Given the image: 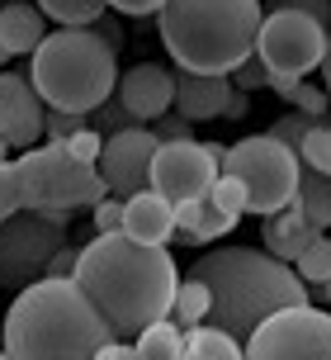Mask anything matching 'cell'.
I'll return each mask as SVG.
<instances>
[{
    "mask_svg": "<svg viewBox=\"0 0 331 360\" xmlns=\"http://www.w3.org/2000/svg\"><path fill=\"white\" fill-rule=\"evenodd\" d=\"M86 289L119 342H137L151 323H166L175 308L180 270L166 247H142L133 237H90L81 247V266L72 275Z\"/></svg>",
    "mask_w": 331,
    "mask_h": 360,
    "instance_id": "1",
    "label": "cell"
},
{
    "mask_svg": "<svg viewBox=\"0 0 331 360\" xmlns=\"http://www.w3.org/2000/svg\"><path fill=\"white\" fill-rule=\"evenodd\" d=\"M189 280H203L213 294L208 327L237 337L241 346L256 337L265 318L308 304V285L294 275V266L256 247H213L189 266Z\"/></svg>",
    "mask_w": 331,
    "mask_h": 360,
    "instance_id": "2",
    "label": "cell"
},
{
    "mask_svg": "<svg viewBox=\"0 0 331 360\" xmlns=\"http://www.w3.org/2000/svg\"><path fill=\"white\" fill-rule=\"evenodd\" d=\"M109 342H119L114 327L76 280H38L5 313L10 360H95Z\"/></svg>",
    "mask_w": 331,
    "mask_h": 360,
    "instance_id": "3",
    "label": "cell"
},
{
    "mask_svg": "<svg viewBox=\"0 0 331 360\" xmlns=\"http://www.w3.org/2000/svg\"><path fill=\"white\" fill-rule=\"evenodd\" d=\"M260 24V0H166L156 15L170 62L189 76H232L246 57H256Z\"/></svg>",
    "mask_w": 331,
    "mask_h": 360,
    "instance_id": "4",
    "label": "cell"
},
{
    "mask_svg": "<svg viewBox=\"0 0 331 360\" xmlns=\"http://www.w3.org/2000/svg\"><path fill=\"white\" fill-rule=\"evenodd\" d=\"M119 53H114L95 29H57L43 38V48L29 62V81L43 95L48 109L86 114L114 100L119 90Z\"/></svg>",
    "mask_w": 331,
    "mask_h": 360,
    "instance_id": "5",
    "label": "cell"
},
{
    "mask_svg": "<svg viewBox=\"0 0 331 360\" xmlns=\"http://www.w3.org/2000/svg\"><path fill=\"white\" fill-rule=\"evenodd\" d=\"M19 176V195H24V209L29 214H67L76 209H95L100 199L109 195L100 171L86 162H76L67 143H48L34 147L15 162Z\"/></svg>",
    "mask_w": 331,
    "mask_h": 360,
    "instance_id": "6",
    "label": "cell"
},
{
    "mask_svg": "<svg viewBox=\"0 0 331 360\" xmlns=\"http://www.w3.org/2000/svg\"><path fill=\"white\" fill-rule=\"evenodd\" d=\"M222 176H237L241 185H246V199H251L246 214L275 218L279 209H289V204L298 199L303 162H298V152H289L284 143H275L270 133H251V138H241V143L227 147Z\"/></svg>",
    "mask_w": 331,
    "mask_h": 360,
    "instance_id": "7",
    "label": "cell"
},
{
    "mask_svg": "<svg viewBox=\"0 0 331 360\" xmlns=\"http://www.w3.org/2000/svg\"><path fill=\"white\" fill-rule=\"evenodd\" d=\"M67 214H15L0 223V289H29L48 275L62 247H67Z\"/></svg>",
    "mask_w": 331,
    "mask_h": 360,
    "instance_id": "8",
    "label": "cell"
},
{
    "mask_svg": "<svg viewBox=\"0 0 331 360\" xmlns=\"http://www.w3.org/2000/svg\"><path fill=\"white\" fill-rule=\"evenodd\" d=\"M327 29L317 19L298 15V10H270L256 34V57L265 62V72L275 76H303L322 72L327 62Z\"/></svg>",
    "mask_w": 331,
    "mask_h": 360,
    "instance_id": "9",
    "label": "cell"
},
{
    "mask_svg": "<svg viewBox=\"0 0 331 360\" xmlns=\"http://www.w3.org/2000/svg\"><path fill=\"white\" fill-rule=\"evenodd\" d=\"M246 360H331V313L303 304L265 318L246 342Z\"/></svg>",
    "mask_w": 331,
    "mask_h": 360,
    "instance_id": "10",
    "label": "cell"
},
{
    "mask_svg": "<svg viewBox=\"0 0 331 360\" xmlns=\"http://www.w3.org/2000/svg\"><path fill=\"white\" fill-rule=\"evenodd\" d=\"M222 143H161L151 162V190L170 204L184 199H208V190L222 176Z\"/></svg>",
    "mask_w": 331,
    "mask_h": 360,
    "instance_id": "11",
    "label": "cell"
},
{
    "mask_svg": "<svg viewBox=\"0 0 331 360\" xmlns=\"http://www.w3.org/2000/svg\"><path fill=\"white\" fill-rule=\"evenodd\" d=\"M156 147H161V138H156L147 124L123 128V133L104 138V152H100V162H95L104 190H109L114 199H133V195H142V190H151Z\"/></svg>",
    "mask_w": 331,
    "mask_h": 360,
    "instance_id": "12",
    "label": "cell"
},
{
    "mask_svg": "<svg viewBox=\"0 0 331 360\" xmlns=\"http://www.w3.org/2000/svg\"><path fill=\"white\" fill-rule=\"evenodd\" d=\"M43 119H48V105L34 90V81L19 72H0V138L19 152H34V143L43 138Z\"/></svg>",
    "mask_w": 331,
    "mask_h": 360,
    "instance_id": "13",
    "label": "cell"
},
{
    "mask_svg": "<svg viewBox=\"0 0 331 360\" xmlns=\"http://www.w3.org/2000/svg\"><path fill=\"white\" fill-rule=\"evenodd\" d=\"M123 109L133 114V124H156L175 109V72H166L161 62H137L119 76V90H114Z\"/></svg>",
    "mask_w": 331,
    "mask_h": 360,
    "instance_id": "14",
    "label": "cell"
},
{
    "mask_svg": "<svg viewBox=\"0 0 331 360\" xmlns=\"http://www.w3.org/2000/svg\"><path fill=\"white\" fill-rule=\"evenodd\" d=\"M227 100H232V76H189V72L175 76V114L189 124L222 119Z\"/></svg>",
    "mask_w": 331,
    "mask_h": 360,
    "instance_id": "15",
    "label": "cell"
},
{
    "mask_svg": "<svg viewBox=\"0 0 331 360\" xmlns=\"http://www.w3.org/2000/svg\"><path fill=\"white\" fill-rule=\"evenodd\" d=\"M123 237L142 242V247H166L175 237V204L161 199L156 190L133 195L128 209H123Z\"/></svg>",
    "mask_w": 331,
    "mask_h": 360,
    "instance_id": "16",
    "label": "cell"
},
{
    "mask_svg": "<svg viewBox=\"0 0 331 360\" xmlns=\"http://www.w3.org/2000/svg\"><path fill=\"white\" fill-rule=\"evenodd\" d=\"M43 38H48V29H43V10L38 5H24V0H5L0 5V62H10L19 53L34 57L43 48Z\"/></svg>",
    "mask_w": 331,
    "mask_h": 360,
    "instance_id": "17",
    "label": "cell"
},
{
    "mask_svg": "<svg viewBox=\"0 0 331 360\" xmlns=\"http://www.w3.org/2000/svg\"><path fill=\"white\" fill-rule=\"evenodd\" d=\"M317 237H322V233L308 223V214L298 209V199L289 204V209H279L275 218H265V252L275 256V261H284V266H294Z\"/></svg>",
    "mask_w": 331,
    "mask_h": 360,
    "instance_id": "18",
    "label": "cell"
},
{
    "mask_svg": "<svg viewBox=\"0 0 331 360\" xmlns=\"http://www.w3.org/2000/svg\"><path fill=\"white\" fill-rule=\"evenodd\" d=\"M232 228H237V218L218 214L208 199H184V204H175V233H180V242H189V247L218 242V237H227Z\"/></svg>",
    "mask_w": 331,
    "mask_h": 360,
    "instance_id": "19",
    "label": "cell"
},
{
    "mask_svg": "<svg viewBox=\"0 0 331 360\" xmlns=\"http://www.w3.org/2000/svg\"><path fill=\"white\" fill-rule=\"evenodd\" d=\"M180 360H246V346L237 337H227L218 327H194V332H184V356Z\"/></svg>",
    "mask_w": 331,
    "mask_h": 360,
    "instance_id": "20",
    "label": "cell"
},
{
    "mask_svg": "<svg viewBox=\"0 0 331 360\" xmlns=\"http://www.w3.org/2000/svg\"><path fill=\"white\" fill-rule=\"evenodd\" d=\"M208 313H213V294L203 280H180L175 289V308H170V323L184 327V332H194V327L208 323Z\"/></svg>",
    "mask_w": 331,
    "mask_h": 360,
    "instance_id": "21",
    "label": "cell"
},
{
    "mask_svg": "<svg viewBox=\"0 0 331 360\" xmlns=\"http://www.w3.org/2000/svg\"><path fill=\"white\" fill-rule=\"evenodd\" d=\"M298 209L308 214L317 233H327L331 228V176H317L303 166V176H298Z\"/></svg>",
    "mask_w": 331,
    "mask_h": 360,
    "instance_id": "22",
    "label": "cell"
},
{
    "mask_svg": "<svg viewBox=\"0 0 331 360\" xmlns=\"http://www.w3.org/2000/svg\"><path fill=\"white\" fill-rule=\"evenodd\" d=\"M133 356L137 360H180L184 356V327H175L170 318L166 323H151L137 342H133Z\"/></svg>",
    "mask_w": 331,
    "mask_h": 360,
    "instance_id": "23",
    "label": "cell"
},
{
    "mask_svg": "<svg viewBox=\"0 0 331 360\" xmlns=\"http://www.w3.org/2000/svg\"><path fill=\"white\" fill-rule=\"evenodd\" d=\"M43 19H57V29H90L95 19L109 15L104 0H34Z\"/></svg>",
    "mask_w": 331,
    "mask_h": 360,
    "instance_id": "24",
    "label": "cell"
},
{
    "mask_svg": "<svg viewBox=\"0 0 331 360\" xmlns=\"http://www.w3.org/2000/svg\"><path fill=\"white\" fill-rule=\"evenodd\" d=\"M294 275L303 285H327L331 280V237H317L308 252L294 261Z\"/></svg>",
    "mask_w": 331,
    "mask_h": 360,
    "instance_id": "25",
    "label": "cell"
},
{
    "mask_svg": "<svg viewBox=\"0 0 331 360\" xmlns=\"http://www.w3.org/2000/svg\"><path fill=\"white\" fill-rule=\"evenodd\" d=\"M298 162L308 166V171H317V176H331V124H317L313 133L303 138Z\"/></svg>",
    "mask_w": 331,
    "mask_h": 360,
    "instance_id": "26",
    "label": "cell"
},
{
    "mask_svg": "<svg viewBox=\"0 0 331 360\" xmlns=\"http://www.w3.org/2000/svg\"><path fill=\"white\" fill-rule=\"evenodd\" d=\"M208 204H213L218 214H227V218H241L246 209H251V199H246V185H241L237 176H218V185L208 190Z\"/></svg>",
    "mask_w": 331,
    "mask_h": 360,
    "instance_id": "27",
    "label": "cell"
},
{
    "mask_svg": "<svg viewBox=\"0 0 331 360\" xmlns=\"http://www.w3.org/2000/svg\"><path fill=\"white\" fill-rule=\"evenodd\" d=\"M322 124V119H308V114H284V119H275V124H270V138H275V143H284L289 147V152H298V147H303V138H308V133H313V128Z\"/></svg>",
    "mask_w": 331,
    "mask_h": 360,
    "instance_id": "28",
    "label": "cell"
},
{
    "mask_svg": "<svg viewBox=\"0 0 331 360\" xmlns=\"http://www.w3.org/2000/svg\"><path fill=\"white\" fill-rule=\"evenodd\" d=\"M90 128L100 133V138H114V133H123V128H137V124H133L128 109H123V100L114 95V100H104V105L90 114Z\"/></svg>",
    "mask_w": 331,
    "mask_h": 360,
    "instance_id": "29",
    "label": "cell"
},
{
    "mask_svg": "<svg viewBox=\"0 0 331 360\" xmlns=\"http://www.w3.org/2000/svg\"><path fill=\"white\" fill-rule=\"evenodd\" d=\"M81 128H90L86 114H67V109H48V119H43V138L48 143H72Z\"/></svg>",
    "mask_w": 331,
    "mask_h": 360,
    "instance_id": "30",
    "label": "cell"
},
{
    "mask_svg": "<svg viewBox=\"0 0 331 360\" xmlns=\"http://www.w3.org/2000/svg\"><path fill=\"white\" fill-rule=\"evenodd\" d=\"M123 209H128V199H100V204L90 209L95 237H114V233H123Z\"/></svg>",
    "mask_w": 331,
    "mask_h": 360,
    "instance_id": "31",
    "label": "cell"
},
{
    "mask_svg": "<svg viewBox=\"0 0 331 360\" xmlns=\"http://www.w3.org/2000/svg\"><path fill=\"white\" fill-rule=\"evenodd\" d=\"M15 214H24V195H19L15 162H5L0 166V223H10Z\"/></svg>",
    "mask_w": 331,
    "mask_h": 360,
    "instance_id": "32",
    "label": "cell"
},
{
    "mask_svg": "<svg viewBox=\"0 0 331 360\" xmlns=\"http://www.w3.org/2000/svg\"><path fill=\"white\" fill-rule=\"evenodd\" d=\"M232 86H237L241 95H251V90L270 86V72H265V62H260V57H246L237 72H232Z\"/></svg>",
    "mask_w": 331,
    "mask_h": 360,
    "instance_id": "33",
    "label": "cell"
},
{
    "mask_svg": "<svg viewBox=\"0 0 331 360\" xmlns=\"http://www.w3.org/2000/svg\"><path fill=\"white\" fill-rule=\"evenodd\" d=\"M161 143H194V124L189 119H180V114H166V119H156V124H147Z\"/></svg>",
    "mask_w": 331,
    "mask_h": 360,
    "instance_id": "34",
    "label": "cell"
},
{
    "mask_svg": "<svg viewBox=\"0 0 331 360\" xmlns=\"http://www.w3.org/2000/svg\"><path fill=\"white\" fill-rule=\"evenodd\" d=\"M67 147H72V157H76V162L95 166V162H100V152H104V138H100L95 128H81V133H76V138H72Z\"/></svg>",
    "mask_w": 331,
    "mask_h": 360,
    "instance_id": "35",
    "label": "cell"
},
{
    "mask_svg": "<svg viewBox=\"0 0 331 360\" xmlns=\"http://www.w3.org/2000/svg\"><path fill=\"white\" fill-rule=\"evenodd\" d=\"M327 90L322 86H308V81H303V86H298V95H294V109L298 114H308V119H322V114H327Z\"/></svg>",
    "mask_w": 331,
    "mask_h": 360,
    "instance_id": "36",
    "label": "cell"
},
{
    "mask_svg": "<svg viewBox=\"0 0 331 360\" xmlns=\"http://www.w3.org/2000/svg\"><path fill=\"white\" fill-rule=\"evenodd\" d=\"M76 266H81V247H72V242H67V247L48 261V275H43V280H72Z\"/></svg>",
    "mask_w": 331,
    "mask_h": 360,
    "instance_id": "37",
    "label": "cell"
},
{
    "mask_svg": "<svg viewBox=\"0 0 331 360\" xmlns=\"http://www.w3.org/2000/svg\"><path fill=\"white\" fill-rule=\"evenodd\" d=\"M279 10H298V15L317 19V24L331 34V0H279Z\"/></svg>",
    "mask_w": 331,
    "mask_h": 360,
    "instance_id": "38",
    "label": "cell"
},
{
    "mask_svg": "<svg viewBox=\"0 0 331 360\" xmlns=\"http://www.w3.org/2000/svg\"><path fill=\"white\" fill-rule=\"evenodd\" d=\"M114 15H133V19H147V15H161L166 0H104Z\"/></svg>",
    "mask_w": 331,
    "mask_h": 360,
    "instance_id": "39",
    "label": "cell"
},
{
    "mask_svg": "<svg viewBox=\"0 0 331 360\" xmlns=\"http://www.w3.org/2000/svg\"><path fill=\"white\" fill-rule=\"evenodd\" d=\"M90 29H95V34H100V38H104V43H109L114 53H119V48H123V24H119V19H114V15H104V19H95Z\"/></svg>",
    "mask_w": 331,
    "mask_h": 360,
    "instance_id": "40",
    "label": "cell"
},
{
    "mask_svg": "<svg viewBox=\"0 0 331 360\" xmlns=\"http://www.w3.org/2000/svg\"><path fill=\"white\" fill-rule=\"evenodd\" d=\"M298 86H303L298 76H275V72H270V90H275V95H279V100H284V105H294Z\"/></svg>",
    "mask_w": 331,
    "mask_h": 360,
    "instance_id": "41",
    "label": "cell"
},
{
    "mask_svg": "<svg viewBox=\"0 0 331 360\" xmlns=\"http://www.w3.org/2000/svg\"><path fill=\"white\" fill-rule=\"evenodd\" d=\"M95 360H137V356H133V346H128V342H109Z\"/></svg>",
    "mask_w": 331,
    "mask_h": 360,
    "instance_id": "42",
    "label": "cell"
},
{
    "mask_svg": "<svg viewBox=\"0 0 331 360\" xmlns=\"http://www.w3.org/2000/svg\"><path fill=\"white\" fill-rule=\"evenodd\" d=\"M246 109H251V105H246V95L232 86V100H227V114H222V119H246Z\"/></svg>",
    "mask_w": 331,
    "mask_h": 360,
    "instance_id": "43",
    "label": "cell"
},
{
    "mask_svg": "<svg viewBox=\"0 0 331 360\" xmlns=\"http://www.w3.org/2000/svg\"><path fill=\"white\" fill-rule=\"evenodd\" d=\"M322 90H327V100H331V38H327V62H322Z\"/></svg>",
    "mask_w": 331,
    "mask_h": 360,
    "instance_id": "44",
    "label": "cell"
},
{
    "mask_svg": "<svg viewBox=\"0 0 331 360\" xmlns=\"http://www.w3.org/2000/svg\"><path fill=\"white\" fill-rule=\"evenodd\" d=\"M5 152H10V143H5V138H0V166H5Z\"/></svg>",
    "mask_w": 331,
    "mask_h": 360,
    "instance_id": "45",
    "label": "cell"
},
{
    "mask_svg": "<svg viewBox=\"0 0 331 360\" xmlns=\"http://www.w3.org/2000/svg\"><path fill=\"white\" fill-rule=\"evenodd\" d=\"M322 299H327V304H331V280H327V285H322Z\"/></svg>",
    "mask_w": 331,
    "mask_h": 360,
    "instance_id": "46",
    "label": "cell"
},
{
    "mask_svg": "<svg viewBox=\"0 0 331 360\" xmlns=\"http://www.w3.org/2000/svg\"><path fill=\"white\" fill-rule=\"evenodd\" d=\"M0 360H10V356H5V346H0Z\"/></svg>",
    "mask_w": 331,
    "mask_h": 360,
    "instance_id": "47",
    "label": "cell"
}]
</instances>
